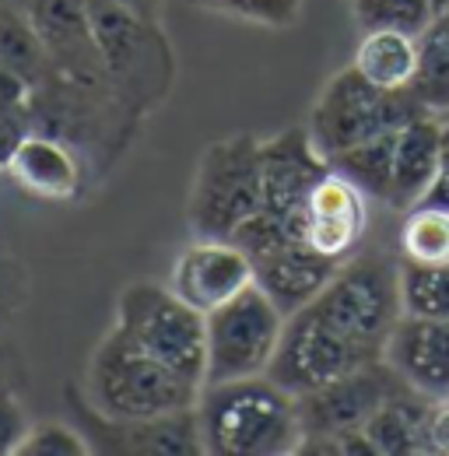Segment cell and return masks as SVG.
Returning <instances> with one entry per match:
<instances>
[{
	"mask_svg": "<svg viewBox=\"0 0 449 456\" xmlns=\"http://www.w3.org/2000/svg\"><path fill=\"white\" fill-rule=\"evenodd\" d=\"M204 453L288 456L302 450L306 428L298 397L264 376L208 383L197 400Z\"/></svg>",
	"mask_w": 449,
	"mask_h": 456,
	"instance_id": "obj_1",
	"label": "cell"
},
{
	"mask_svg": "<svg viewBox=\"0 0 449 456\" xmlns=\"http://www.w3.org/2000/svg\"><path fill=\"white\" fill-rule=\"evenodd\" d=\"M85 400L112 421H144L197 407L200 387L130 344L119 330H110L92 351Z\"/></svg>",
	"mask_w": 449,
	"mask_h": 456,
	"instance_id": "obj_2",
	"label": "cell"
},
{
	"mask_svg": "<svg viewBox=\"0 0 449 456\" xmlns=\"http://www.w3.org/2000/svg\"><path fill=\"white\" fill-rule=\"evenodd\" d=\"M264 211V141L232 134L211 141L197 162L186 218L197 239H232Z\"/></svg>",
	"mask_w": 449,
	"mask_h": 456,
	"instance_id": "obj_3",
	"label": "cell"
},
{
	"mask_svg": "<svg viewBox=\"0 0 449 456\" xmlns=\"http://www.w3.org/2000/svg\"><path fill=\"white\" fill-rule=\"evenodd\" d=\"M344 338L383 358L393 327L404 316L400 302V260L383 249H358L347 256L327 288L309 302Z\"/></svg>",
	"mask_w": 449,
	"mask_h": 456,
	"instance_id": "obj_4",
	"label": "cell"
},
{
	"mask_svg": "<svg viewBox=\"0 0 449 456\" xmlns=\"http://www.w3.org/2000/svg\"><path fill=\"white\" fill-rule=\"evenodd\" d=\"M112 330L166 362L204 390L208 379V316L179 298L168 285L134 281L119 291Z\"/></svg>",
	"mask_w": 449,
	"mask_h": 456,
	"instance_id": "obj_5",
	"label": "cell"
},
{
	"mask_svg": "<svg viewBox=\"0 0 449 456\" xmlns=\"http://www.w3.org/2000/svg\"><path fill=\"white\" fill-rule=\"evenodd\" d=\"M425 116L421 102L407 92H390L372 85L355 63L344 67L327 81V88L320 92L313 113H309V137L320 148V155L331 162L340 151L365 144L380 134L400 130L404 123Z\"/></svg>",
	"mask_w": 449,
	"mask_h": 456,
	"instance_id": "obj_6",
	"label": "cell"
},
{
	"mask_svg": "<svg viewBox=\"0 0 449 456\" xmlns=\"http://www.w3.org/2000/svg\"><path fill=\"white\" fill-rule=\"evenodd\" d=\"M88 14L106 60L112 99L144 113L172 85V50L159 25L141 21L116 0H88Z\"/></svg>",
	"mask_w": 449,
	"mask_h": 456,
	"instance_id": "obj_7",
	"label": "cell"
},
{
	"mask_svg": "<svg viewBox=\"0 0 449 456\" xmlns=\"http://www.w3.org/2000/svg\"><path fill=\"white\" fill-rule=\"evenodd\" d=\"M288 316L264 288L239 291L222 309L208 313V383H228L246 376H264L278 354Z\"/></svg>",
	"mask_w": 449,
	"mask_h": 456,
	"instance_id": "obj_8",
	"label": "cell"
},
{
	"mask_svg": "<svg viewBox=\"0 0 449 456\" xmlns=\"http://www.w3.org/2000/svg\"><path fill=\"white\" fill-rule=\"evenodd\" d=\"M253 260V278L264 288L284 316L306 309L327 281L337 274V260L320 256L298 235L278 225L271 215H253L246 225L232 235Z\"/></svg>",
	"mask_w": 449,
	"mask_h": 456,
	"instance_id": "obj_9",
	"label": "cell"
},
{
	"mask_svg": "<svg viewBox=\"0 0 449 456\" xmlns=\"http://www.w3.org/2000/svg\"><path fill=\"white\" fill-rule=\"evenodd\" d=\"M376 362L383 358H372L369 351H362L351 338H344L337 327H331L316 309L306 305L288 316L267 376L284 390H291L295 397H302Z\"/></svg>",
	"mask_w": 449,
	"mask_h": 456,
	"instance_id": "obj_10",
	"label": "cell"
},
{
	"mask_svg": "<svg viewBox=\"0 0 449 456\" xmlns=\"http://www.w3.org/2000/svg\"><path fill=\"white\" fill-rule=\"evenodd\" d=\"M14 4L25 11L29 25L36 28L56 81L74 85L81 92L112 95L106 60L92 28L88 0H14Z\"/></svg>",
	"mask_w": 449,
	"mask_h": 456,
	"instance_id": "obj_11",
	"label": "cell"
},
{
	"mask_svg": "<svg viewBox=\"0 0 449 456\" xmlns=\"http://www.w3.org/2000/svg\"><path fill=\"white\" fill-rule=\"evenodd\" d=\"M331 172L306 126H288L264 141V215L302 239L306 204L316 183ZM306 242V239H302Z\"/></svg>",
	"mask_w": 449,
	"mask_h": 456,
	"instance_id": "obj_12",
	"label": "cell"
},
{
	"mask_svg": "<svg viewBox=\"0 0 449 456\" xmlns=\"http://www.w3.org/2000/svg\"><path fill=\"white\" fill-rule=\"evenodd\" d=\"M400 383L404 379L387 362H376V365H365L351 376H340L313 394H302L298 414H302L306 439H331V436L362 432L369 425V418L387 403V397Z\"/></svg>",
	"mask_w": 449,
	"mask_h": 456,
	"instance_id": "obj_13",
	"label": "cell"
},
{
	"mask_svg": "<svg viewBox=\"0 0 449 456\" xmlns=\"http://www.w3.org/2000/svg\"><path fill=\"white\" fill-rule=\"evenodd\" d=\"M253 281V260L235 239H197L168 271V288L204 316L222 309Z\"/></svg>",
	"mask_w": 449,
	"mask_h": 456,
	"instance_id": "obj_14",
	"label": "cell"
},
{
	"mask_svg": "<svg viewBox=\"0 0 449 456\" xmlns=\"http://www.w3.org/2000/svg\"><path fill=\"white\" fill-rule=\"evenodd\" d=\"M74 411L85 418L81 421V432L88 436L92 450H99V453H151V456L204 453L197 407L176 411V414H162V418H144V421H112V418H102L88 400L78 403Z\"/></svg>",
	"mask_w": 449,
	"mask_h": 456,
	"instance_id": "obj_15",
	"label": "cell"
},
{
	"mask_svg": "<svg viewBox=\"0 0 449 456\" xmlns=\"http://www.w3.org/2000/svg\"><path fill=\"white\" fill-rule=\"evenodd\" d=\"M365 228H369V197L344 172L331 166L306 204V218H302L306 246H313L320 256L344 264L362 249Z\"/></svg>",
	"mask_w": 449,
	"mask_h": 456,
	"instance_id": "obj_16",
	"label": "cell"
},
{
	"mask_svg": "<svg viewBox=\"0 0 449 456\" xmlns=\"http://www.w3.org/2000/svg\"><path fill=\"white\" fill-rule=\"evenodd\" d=\"M383 362L418 394L432 400L449 397V320L400 316Z\"/></svg>",
	"mask_w": 449,
	"mask_h": 456,
	"instance_id": "obj_17",
	"label": "cell"
},
{
	"mask_svg": "<svg viewBox=\"0 0 449 456\" xmlns=\"http://www.w3.org/2000/svg\"><path fill=\"white\" fill-rule=\"evenodd\" d=\"M7 175L18 183V190L39 197V200H70L81 193V162L70 151V144L46 130H29L11 159Z\"/></svg>",
	"mask_w": 449,
	"mask_h": 456,
	"instance_id": "obj_18",
	"label": "cell"
},
{
	"mask_svg": "<svg viewBox=\"0 0 449 456\" xmlns=\"http://www.w3.org/2000/svg\"><path fill=\"white\" fill-rule=\"evenodd\" d=\"M443 166V116L425 113L396 130L393 151V211H411L425 200Z\"/></svg>",
	"mask_w": 449,
	"mask_h": 456,
	"instance_id": "obj_19",
	"label": "cell"
},
{
	"mask_svg": "<svg viewBox=\"0 0 449 456\" xmlns=\"http://www.w3.org/2000/svg\"><path fill=\"white\" fill-rule=\"evenodd\" d=\"M436 400L418 394L414 387L400 383L387 403L369 418L362 428L372 443L376 456H407V453H432L429 450V418Z\"/></svg>",
	"mask_w": 449,
	"mask_h": 456,
	"instance_id": "obj_20",
	"label": "cell"
},
{
	"mask_svg": "<svg viewBox=\"0 0 449 456\" xmlns=\"http://www.w3.org/2000/svg\"><path fill=\"white\" fill-rule=\"evenodd\" d=\"M372 85L407 92L418 74V36L396 32V28H372L362 32V43L351 60Z\"/></svg>",
	"mask_w": 449,
	"mask_h": 456,
	"instance_id": "obj_21",
	"label": "cell"
},
{
	"mask_svg": "<svg viewBox=\"0 0 449 456\" xmlns=\"http://www.w3.org/2000/svg\"><path fill=\"white\" fill-rule=\"evenodd\" d=\"M411 95L425 113H449V11L418 36V74Z\"/></svg>",
	"mask_w": 449,
	"mask_h": 456,
	"instance_id": "obj_22",
	"label": "cell"
},
{
	"mask_svg": "<svg viewBox=\"0 0 449 456\" xmlns=\"http://www.w3.org/2000/svg\"><path fill=\"white\" fill-rule=\"evenodd\" d=\"M393 151H396V130L380 134L365 144H355L347 151H340L337 159H331V166L337 172H344L369 200H380L390 208L393 193Z\"/></svg>",
	"mask_w": 449,
	"mask_h": 456,
	"instance_id": "obj_23",
	"label": "cell"
},
{
	"mask_svg": "<svg viewBox=\"0 0 449 456\" xmlns=\"http://www.w3.org/2000/svg\"><path fill=\"white\" fill-rule=\"evenodd\" d=\"M0 67L18 70L36 88L53 77L50 60L43 53V43H39L36 28L29 25L25 11L14 0H0Z\"/></svg>",
	"mask_w": 449,
	"mask_h": 456,
	"instance_id": "obj_24",
	"label": "cell"
},
{
	"mask_svg": "<svg viewBox=\"0 0 449 456\" xmlns=\"http://www.w3.org/2000/svg\"><path fill=\"white\" fill-rule=\"evenodd\" d=\"M400 302L404 316L449 320V264L400 260Z\"/></svg>",
	"mask_w": 449,
	"mask_h": 456,
	"instance_id": "obj_25",
	"label": "cell"
},
{
	"mask_svg": "<svg viewBox=\"0 0 449 456\" xmlns=\"http://www.w3.org/2000/svg\"><path fill=\"white\" fill-rule=\"evenodd\" d=\"M400 260L411 264H449V211L443 208H411L400 235Z\"/></svg>",
	"mask_w": 449,
	"mask_h": 456,
	"instance_id": "obj_26",
	"label": "cell"
},
{
	"mask_svg": "<svg viewBox=\"0 0 449 456\" xmlns=\"http://www.w3.org/2000/svg\"><path fill=\"white\" fill-rule=\"evenodd\" d=\"M351 14L362 32L396 28L407 36H421L439 18L432 0H351Z\"/></svg>",
	"mask_w": 449,
	"mask_h": 456,
	"instance_id": "obj_27",
	"label": "cell"
},
{
	"mask_svg": "<svg viewBox=\"0 0 449 456\" xmlns=\"http://www.w3.org/2000/svg\"><path fill=\"white\" fill-rule=\"evenodd\" d=\"M92 450L88 436L67 421H36L21 446H18V456H85Z\"/></svg>",
	"mask_w": 449,
	"mask_h": 456,
	"instance_id": "obj_28",
	"label": "cell"
},
{
	"mask_svg": "<svg viewBox=\"0 0 449 456\" xmlns=\"http://www.w3.org/2000/svg\"><path fill=\"white\" fill-rule=\"evenodd\" d=\"M302 4L306 0H218V11L267 28H291L302 18Z\"/></svg>",
	"mask_w": 449,
	"mask_h": 456,
	"instance_id": "obj_29",
	"label": "cell"
},
{
	"mask_svg": "<svg viewBox=\"0 0 449 456\" xmlns=\"http://www.w3.org/2000/svg\"><path fill=\"white\" fill-rule=\"evenodd\" d=\"M32 102H36V85L18 70L0 67V123H11V119L32 123Z\"/></svg>",
	"mask_w": 449,
	"mask_h": 456,
	"instance_id": "obj_30",
	"label": "cell"
},
{
	"mask_svg": "<svg viewBox=\"0 0 449 456\" xmlns=\"http://www.w3.org/2000/svg\"><path fill=\"white\" fill-rule=\"evenodd\" d=\"M29 414L21 407V400L14 397L11 390H0V456L18 453L25 432H29Z\"/></svg>",
	"mask_w": 449,
	"mask_h": 456,
	"instance_id": "obj_31",
	"label": "cell"
},
{
	"mask_svg": "<svg viewBox=\"0 0 449 456\" xmlns=\"http://www.w3.org/2000/svg\"><path fill=\"white\" fill-rule=\"evenodd\" d=\"M421 204L449 211V113L443 116V166H439V175H436V183H432V190L425 193Z\"/></svg>",
	"mask_w": 449,
	"mask_h": 456,
	"instance_id": "obj_32",
	"label": "cell"
},
{
	"mask_svg": "<svg viewBox=\"0 0 449 456\" xmlns=\"http://www.w3.org/2000/svg\"><path fill=\"white\" fill-rule=\"evenodd\" d=\"M429 450L449 453V397L436 400L432 418H429Z\"/></svg>",
	"mask_w": 449,
	"mask_h": 456,
	"instance_id": "obj_33",
	"label": "cell"
},
{
	"mask_svg": "<svg viewBox=\"0 0 449 456\" xmlns=\"http://www.w3.org/2000/svg\"><path fill=\"white\" fill-rule=\"evenodd\" d=\"M123 4L130 14H137L141 21H151V25H162V11H166V0H116Z\"/></svg>",
	"mask_w": 449,
	"mask_h": 456,
	"instance_id": "obj_34",
	"label": "cell"
},
{
	"mask_svg": "<svg viewBox=\"0 0 449 456\" xmlns=\"http://www.w3.org/2000/svg\"><path fill=\"white\" fill-rule=\"evenodd\" d=\"M432 7H436V14H446V11H449V0H432Z\"/></svg>",
	"mask_w": 449,
	"mask_h": 456,
	"instance_id": "obj_35",
	"label": "cell"
},
{
	"mask_svg": "<svg viewBox=\"0 0 449 456\" xmlns=\"http://www.w3.org/2000/svg\"><path fill=\"white\" fill-rule=\"evenodd\" d=\"M190 4H200V7H211V11H218V0H190Z\"/></svg>",
	"mask_w": 449,
	"mask_h": 456,
	"instance_id": "obj_36",
	"label": "cell"
}]
</instances>
